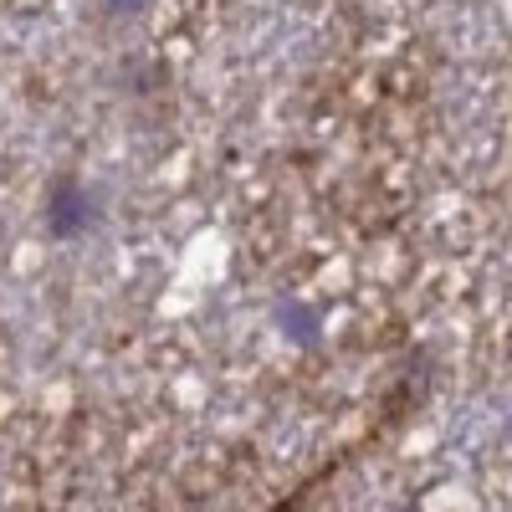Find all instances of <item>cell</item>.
Segmentation results:
<instances>
[{"label": "cell", "mask_w": 512, "mask_h": 512, "mask_svg": "<svg viewBox=\"0 0 512 512\" xmlns=\"http://www.w3.org/2000/svg\"><path fill=\"white\" fill-rule=\"evenodd\" d=\"M41 221H47L52 241H88L103 226V190L88 185L82 175H52Z\"/></svg>", "instance_id": "6da1fadb"}, {"label": "cell", "mask_w": 512, "mask_h": 512, "mask_svg": "<svg viewBox=\"0 0 512 512\" xmlns=\"http://www.w3.org/2000/svg\"><path fill=\"white\" fill-rule=\"evenodd\" d=\"M272 323H277V333L287 338V344H297V349H318L323 344V313L313 303H303V297L277 303L272 308Z\"/></svg>", "instance_id": "7a4b0ae2"}, {"label": "cell", "mask_w": 512, "mask_h": 512, "mask_svg": "<svg viewBox=\"0 0 512 512\" xmlns=\"http://www.w3.org/2000/svg\"><path fill=\"white\" fill-rule=\"evenodd\" d=\"M103 11L108 16H139V11H149V0H103Z\"/></svg>", "instance_id": "3957f363"}]
</instances>
